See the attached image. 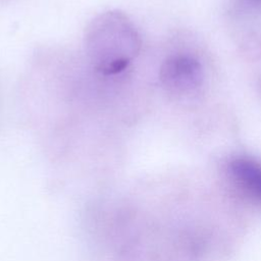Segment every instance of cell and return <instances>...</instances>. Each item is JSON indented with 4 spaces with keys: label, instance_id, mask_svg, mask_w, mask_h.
I'll return each mask as SVG.
<instances>
[{
    "label": "cell",
    "instance_id": "obj_3",
    "mask_svg": "<svg viewBox=\"0 0 261 261\" xmlns=\"http://www.w3.org/2000/svg\"><path fill=\"white\" fill-rule=\"evenodd\" d=\"M237 187L251 199L261 202V163L247 157H237L228 164Z\"/></svg>",
    "mask_w": 261,
    "mask_h": 261
},
{
    "label": "cell",
    "instance_id": "obj_2",
    "mask_svg": "<svg viewBox=\"0 0 261 261\" xmlns=\"http://www.w3.org/2000/svg\"><path fill=\"white\" fill-rule=\"evenodd\" d=\"M159 81L168 94L175 97L188 96L197 92L203 85V66L191 55L172 54L161 64Z\"/></svg>",
    "mask_w": 261,
    "mask_h": 261
},
{
    "label": "cell",
    "instance_id": "obj_4",
    "mask_svg": "<svg viewBox=\"0 0 261 261\" xmlns=\"http://www.w3.org/2000/svg\"><path fill=\"white\" fill-rule=\"evenodd\" d=\"M244 1L252 7L261 9V0H244Z\"/></svg>",
    "mask_w": 261,
    "mask_h": 261
},
{
    "label": "cell",
    "instance_id": "obj_1",
    "mask_svg": "<svg viewBox=\"0 0 261 261\" xmlns=\"http://www.w3.org/2000/svg\"><path fill=\"white\" fill-rule=\"evenodd\" d=\"M142 48L141 35L123 11L99 13L87 25L84 49L92 68L105 76L125 70Z\"/></svg>",
    "mask_w": 261,
    "mask_h": 261
}]
</instances>
